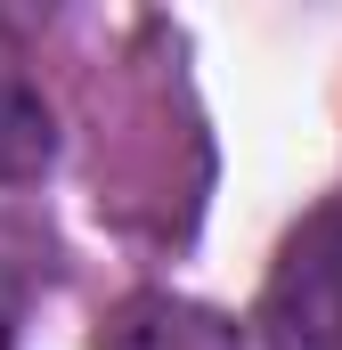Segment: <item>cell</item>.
<instances>
[{
  "mask_svg": "<svg viewBox=\"0 0 342 350\" xmlns=\"http://www.w3.org/2000/svg\"><path fill=\"white\" fill-rule=\"evenodd\" d=\"M253 326L269 350H342V196L277 245Z\"/></svg>",
  "mask_w": 342,
  "mask_h": 350,
  "instance_id": "cell-1",
  "label": "cell"
},
{
  "mask_svg": "<svg viewBox=\"0 0 342 350\" xmlns=\"http://www.w3.org/2000/svg\"><path fill=\"white\" fill-rule=\"evenodd\" d=\"M57 163V114L33 82L25 49L0 33V187H33Z\"/></svg>",
  "mask_w": 342,
  "mask_h": 350,
  "instance_id": "cell-2",
  "label": "cell"
},
{
  "mask_svg": "<svg viewBox=\"0 0 342 350\" xmlns=\"http://www.w3.org/2000/svg\"><path fill=\"white\" fill-rule=\"evenodd\" d=\"M98 350H245V342H237V326H228L220 310H204V301H179V293H131V301L106 318Z\"/></svg>",
  "mask_w": 342,
  "mask_h": 350,
  "instance_id": "cell-3",
  "label": "cell"
},
{
  "mask_svg": "<svg viewBox=\"0 0 342 350\" xmlns=\"http://www.w3.org/2000/svg\"><path fill=\"white\" fill-rule=\"evenodd\" d=\"M0 350H16V293L0 285Z\"/></svg>",
  "mask_w": 342,
  "mask_h": 350,
  "instance_id": "cell-4",
  "label": "cell"
}]
</instances>
